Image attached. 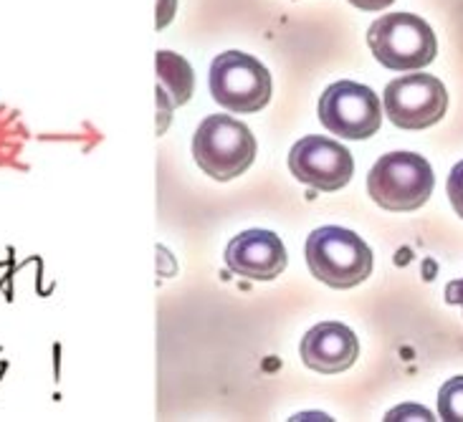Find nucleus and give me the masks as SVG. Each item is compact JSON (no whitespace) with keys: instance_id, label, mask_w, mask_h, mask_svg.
<instances>
[{"instance_id":"nucleus-1","label":"nucleus","mask_w":463,"mask_h":422,"mask_svg":"<svg viewBox=\"0 0 463 422\" xmlns=\"http://www.w3.org/2000/svg\"><path fill=\"white\" fill-rule=\"evenodd\" d=\"M307 263L317 281L332 288L360 286L373 274V250L357 233L337 225L317 228L307 240Z\"/></svg>"},{"instance_id":"nucleus-2","label":"nucleus","mask_w":463,"mask_h":422,"mask_svg":"<svg viewBox=\"0 0 463 422\" xmlns=\"http://www.w3.org/2000/svg\"><path fill=\"white\" fill-rule=\"evenodd\" d=\"M436 174L428 160L413 152H390L375 162L367 174V192L380 208L411 212L423 208L433 195Z\"/></svg>"},{"instance_id":"nucleus-3","label":"nucleus","mask_w":463,"mask_h":422,"mask_svg":"<svg viewBox=\"0 0 463 422\" xmlns=\"http://www.w3.org/2000/svg\"><path fill=\"white\" fill-rule=\"evenodd\" d=\"M375 59L392 71H418L436 59L439 43L433 28L413 13H388L367 31Z\"/></svg>"},{"instance_id":"nucleus-4","label":"nucleus","mask_w":463,"mask_h":422,"mask_svg":"<svg viewBox=\"0 0 463 422\" xmlns=\"http://www.w3.org/2000/svg\"><path fill=\"white\" fill-rule=\"evenodd\" d=\"M193 157L203 173L226 183L253 164L256 139L243 122L228 114H213L203 119L193 137Z\"/></svg>"},{"instance_id":"nucleus-5","label":"nucleus","mask_w":463,"mask_h":422,"mask_svg":"<svg viewBox=\"0 0 463 422\" xmlns=\"http://www.w3.org/2000/svg\"><path fill=\"white\" fill-rule=\"evenodd\" d=\"M208 84L213 99L233 114L261 112L274 89L266 66L241 51H226L215 59Z\"/></svg>"},{"instance_id":"nucleus-6","label":"nucleus","mask_w":463,"mask_h":422,"mask_svg":"<svg viewBox=\"0 0 463 422\" xmlns=\"http://www.w3.org/2000/svg\"><path fill=\"white\" fill-rule=\"evenodd\" d=\"M319 122L342 139H367L383 125L380 99L370 87L337 81L319 99Z\"/></svg>"},{"instance_id":"nucleus-7","label":"nucleus","mask_w":463,"mask_h":422,"mask_svg":"<svg viewBox=\"0 0 463 422\" xmlns=\"http://www.w3.org/2000/svg\"><path fill=\"white\" fill-rule=\"evenodd\" d=\"M385 114L401 129H426L443 119L449 91L436 76L408 74L390 81L383 94Z\"/></svg>"},{"instance_id":"nucleus-8","label":"nucleus","mask_w":463,"mask_h":422,"mask_svg":"<svg viewBox=\"0 0 463 422\" xmlns=\"http://www.w3.org/2000/svg\"><path fill=\"white\" fill-rule=\"evenodd\" d=\"M288 170L304 185L314 187L319 192H335L352 180L354 160H352L350 149L342 147L335 139L312 135V137L299 139L291 147Z\"/></svg>"},{"instance_id":"nucleus-9","label":"nucleus","mask_w":463,"mask_h":422,"mask_svg":"<svg viewBox=\"0 0 463 422\" xmlns=\"http://www.w3.org/2000/svg\"><path fill=\"white\" fill-rule=\"evenodd\" d=\"M226 266L250 281H274L287 268V249L271 230H246L228 243Z\"/></svg>"},{"instance_id":"nucleus-10","label":"nucleus","mask_w":463,"mask_h":422,"mask_svg":"<svg viewBox=\"0 0 463 422\" xmlns=\"http://www.w3.org/2000/svg\"><path fill=\"white\" fill-rule=\"evenodd\" d=\"M360 354V342L350 326L325 322L301 339V360L319 374H339L350 370Z\"/></svg>"},{"instance_id":"nucleus-11","label":"nucleus","mask_w":463,"mask_h":422,"mask_svg":"<svg viewBox=\"0 0 463 422\" xmlns=\"http://www.w3.org/2000/svg\"><path fill=\"white\" fill-rule=\"evenodd\" d=\"M157 76H160V97H167V107H180L190 99L193 94V69L188 61L177 53L160 51L157 53Z\"/></svg>"},{"instance_id":"nucleus-12","label":"nucleus","mask_w":463,"mask_h":422,"mask_svg":"<svg viewBox=\"0 0 463 422\" xmlns=\"http://www.w3.org/2000/svg\"><path fill=\"white\" fill-rule=\"evenodd\" d=\"M439 415L446 422H463V377H453L440 387Z\"/></svg>"},{"instance_id":"nucleus-13","label":"nucleus","mask_w":463,"mask_h":422,"mask_svg":"<svg viewBox=\"0 0 463 422\" xmlns=\"http://www.w3.org/2000/svg\"><path fill=\"white\" fill-rule=\"evenodd\" d=\"M449 198H451L453 211L463 218V162H458L449 174Z\"/></svg>"},{"instance_id":"nucleus-14","label":"nucleus","mask_w":463,"mask_h":422,"mask_svg":"<svg viewBox=\"0 0 463 422\" xmlns=\"http://www.w3.org/2000/svg\"><path fill=\"white\" fill-rule=\"evenodd\" d=\"M446 301L453 304V306H461L463 309V278L451 281V284L446 286Z\"/></svg>"},{"instance_id":"nucleus-15","label":"nucleus","mask_w":463,"mask_h":422,"mask_svg":"<svg viewBox=\"0 0 463 422\" xmlns=\"http://www.w3.org/2000/svg\"><path fill=\"white\" fill-rule=\"evenodd\" d=\"M354 8H360V11H385L388 5H392L395 0H350Z\"/></svg>"},{"instance_id":"nucleus-16","label":"nucleus","mask_w":463,"mask_h":422,"mask_svg":"<svg viewBox=\"0 0 463 422\" xmlns=\"http://www.w3.org/2000/svg\"><path fill=\"white\" fill-rule=\"evenodd\" d=\"M157 13H160V18H157V25L163 28V25L170 23V18L175 15V0H160V5H157Z\"/></svg>"}]
</instances>
